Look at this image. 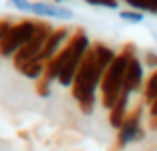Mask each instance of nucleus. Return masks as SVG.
<instances>
[{
    "label": "nucleus",
    "mask_w": 157,
    "mask_h": 151,
    "mask_svg": "<svg viewBox=\"0 0 157 151\" xmlns=\"http://www.w3.org/2000/svg\"><path fill=\"white\" fill-rule=\"evenodd\" d=\"M119 17H121L123 22H130V24H142V22H144V13L134 11V9H123V11H119Z\"/></svg>",
    "instance_id": "nucleus-13"
},
{
    "label": "nucleus",
    "mask_w": 157,
    "mask_h": 151,
    "mask_svg": "<svg viewBox=\"0 0 157 151\" xmlns=\"http://www.w3.org/2000/svg\"><path fill=\"white\" fill-rule=\"evenodd\" d=\"M134 53H138L136 47L132 43H125L121 47V51L117 53L115 62L106 68L104 77H102V83H100V104L104 106L106 111H110L117 104V100L121 98L125 75H128V64H130V58Z\"/></svg>",
    "instance_id": "nucleus-2"
},
{
    "label": "nucleus",
    "mask_w": 157,
    "mask_h": 151,
    "mask_svg": "<svg viewBox=\"0 0 157 151\" xmlns=\"http://www.w3.org/2000/svg\"><path fill=\"white\" fill-rule=\"evenodd\" d=\"M19 75H24L26 79H30V81H38V79H43V75H45V62H40V60H34V62H28V64H24L19 70H17Z\"/></svg>",
    "instance_id": "nucleus-11"
},
{
    "label": "nucleus",
    "mask_w": 157,
    "mask_h": 151,
    "mask_svg": "<svg viewBox=\"0 0 157 151\" xmlns=\"http://www.w3.org/2000/svg\"><path fill=\"white\" fill-rule=\"evenodd\" d=\"M49 2H57V4H62V2H66V0H49Z\"/></svg>",
    "instance_id": "nucleus-20"
},
{
    "label": "nucleus",
    "mask_w": 157,
    "mask_h": 151,
    "mask_svg": "<svg viewBox=\"0 0 157 151\" xmlns=\"http://www.w3.org/2000/svg\"><path fill=\"white\" fill-rule=\"evenodd\" d=\"M104 73L106 70L100 66L94 49H89L87 55L83 58V64L70 87V94L83 115H91L96 109V102L100 100V83H102Z\"/></svg>",
    "instance_id": "nucleus-1"
},
{
    "label": "nucleus",
    "mask_w": 157,
    "mask_h": 151,
    "mask_svg": "<svg viewBox=\"0 0 157 151\" xmlns=\"http://www.w3.org/2000/svg\"><path fill=\"white\" fill-rule=\"evenodd\" d=\"M30 13L36 15L38 19H62V22H68L75 17L72 9L64 6V4H57V2H49V0H34L30 4Z\"/></svg>",
    "instance_id": "nucleus-8"
},
{
    "label": "nucleus",
    "mask_w": 157,
    "mask_h": 151,
    "mask_svg": "<svg viewBox=\"0 0 157 151\" xmlns=\"http://www.w3.org/2000/svg\"><path fill=\"white\" fill-rule=\"evenodd\" d=\"M91 6H102V9H119V0H83Z\"/></svg>",
    "instance_id": "nucleus-16"
},
{
    "label": "nucleus",
    "mask_w": 157,
    "mask_h": 151,
    "mask_svg": "<svg viewBox=\"0 0 157 151\" xmlns=\"http://www.w3.org/2000/svg\"><path fill=\"white\" fill-rule=\"evenodd\" d=\"M130 9L140 11V13H151L157 15V0H123Z\"/></svg>",
    "instance_id": "nucleus-12"
},
{
    "label": "nucleus",
    "mask_w": 157,
    "mask_h": 151,
    "mask_svg": "<svg viewBox=\"0 0 157 151\" xmlns=\"http://www.w3.org/2000/svg\"><path fill=\"white\" fill-rule=\"evenodd\" d=\"M155 100H157V70H153L147 77L144 87H142V104L151 106V104H155Z\"/></svg>",
    "instance_id": "nucleus-10"
},
{
    "label": "nucleus",
    "mask_w": 157,
    "mask_h": 151,
    "mask_svg": "<svg viewBox=\"0 0 157 151\" xmlns=\"http://www.w3.org/2000/svg\"><path fill=\"white\" fill-rule=\"evenodd\" d=\"M142 109L144 104H136L132 106L128 117L123 119L121 128L117 130V138H115V149H125L132 143L144 141V128H142Z\"/></svg>",
    "instance_id": "nucleus-6"
},
{
    "label": "nucleus",
    "mask_w": 157,
    "mask_h": 151,
    "mask_svg": "<svg viewBox=\"0 0 157 151\" xmlns=\"http://www.w3.org/2000/svg\"><path fill=\"white\" fill-rule=\"evenodd\" d=\"M9 4H11L13 9L21 11V13H30V4H32V0H9Z\"/></svg>",
    "instance_id": "nucleus-17"
},
{
    "label": "nucleus",
    "mask_w": 157,
    "mask_h": 151,
    "mask_svg": "<svg viewBox=\"0 0 157 151\" xmlns=\"http://www.w3.org/2000/svg\"><path fill=\"white\" fill-rule=\"evenodd\" d=\"M91 45L94 43L89 41V36H87V32L83 28L72 30V36L68 41V45L64 47V66H62L59 77H57V83L62 87H72L75 77H77L78 68L83 64V58L91 49Z\"/></svg>",
    "instance_id": "nucleus-3"
},
{
    "label": "nucleus",
    "mask_w": 157,
    "mask_h": 151,
    "mask_svg": "<svg viewBox=\"0 0 157 151\" xmlns=\"http://www.w3.org/2000/svg\"><path fill=\"white\" fill-rule=\"evenodd\" d=\"M53 30H55V28H53L49 22L38 19L36 34L30 38V43H28L26 47H21V49L13 55V66H15V70H19L24 64H28V62H34V60L40 58V53H43V49H45V43H47V38L51 36Z\"/></svg>",
    "instance_id": "nucleus-5"
},
{
    "label": "nucleus",
    "mask_w": 157,
    "mask_h": 151,
    "mask_svg": "<svg viewBox=\"0 0 157 151\" xmlns=\"http://www.w3.org/2000/svg\"><path fill=\"white\" fill-rule=\"evenodd\" d=\"M142 64H144V68H149L151 73L157 70V53H155V51H144V55H142Z\"/></svg>",
    "instance_id": "nucleus-15"
},
{
    "label": "nucleus",
    "mask_w": 157,
    "mask_h": 151,
    "mask_svg": "<svg viewBox=\"0 0 157 151\" xmlns=\"http://www.w3.org/2000/svg\"><path fill=\"white\" fill-rule=\"evenodd\" d=\"M11 28H13V22H11V19H0V41L9 34Z\"/></svg>",
    "instance_id": "nucleus-18"
},
{
    "label": "nucleus",
    "mask_w": 157,
    "mask_h": 151,
    "mask_svg": "<svg viewBox=\"0 0 157 151\" xmlns=\"http://www.w3.org/2000/svg\"><path fill=\"white\" fill-rule=\"evenodd\" d=\"M144 64L142 60L138 58V53H134L130 58V64H128V75H125V83H123V92L121 96H134V94H142V87H144Z\"/></svg>",
    "instance_id": "nucleus-7"
},
{
    "label": "nucleus",
    "mask_w": 157,
    "mask_h": 151,
    "mask_svg": "<svg viewBox=\"0 0 157 151\" xmlns=\"http://www.w3.org/2000/svg\"><path fill=\"white\" fill-rule=\"evenodd\" d=\"M36 28H38V19H21V22L13 24L9 34L0 41V58L13 60V55L21 47H26L30 38L36 34Z\"/></svg>",
    "instance_id": "nucleus-4"
},
{
    "label": "nucleus",
    "mask_w": 157,
    "mask_h": 151,
    "mask_svg": "<svg viewBox=\"0 0 157 151\" xmlns=\"http://www.w3.org/2000/svg\"><path fill=\"white\" fill-rule=\"evenodd\" d=\"M51 85L47 79H38L36 83H34V92H36V96H40V98H49L51 96Z\"/></svg>",
    "instance_id": "nucleus-14"
},
{
    "label": "nucleus",
    "mask_w": 157,
    "mask_h": 151,
    "mask_svg": "<svg viewBox=\"0 0 157 151\" xmlns=\"http://www.w3.org/2000/svg\"><path fill=\"white\" fill-rule=\"evenodd\" d=\"M149 117H157V100H155V104L149 106Z\"/></svg>",
    "instance_id": "nucleus-19"
},
{
    "label": "nucleus",
    "mask_w": 157,
    "mask_h": 151,
    "mask_svg": "<svg viewBox=\"0 0 157 151\" xmlns=\"http://www.w3.org/2000/svg\"><path fill=\"white\" fill-rule=\"evenodd\" d=\"M70 36H72V30L70 28H66V26H62V28H55L51 32V36L47 38V43H45V49H43V53H40V62H49V60H53L59 51L64 49L66 45H68V41H70Z\"/></svg>",
    "instance_id": "nucleus-9"
}]
</instances>
